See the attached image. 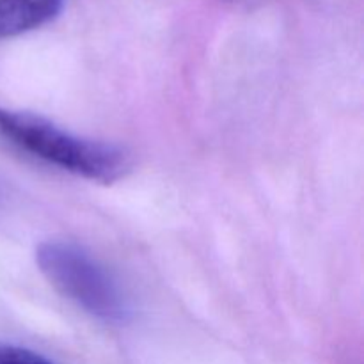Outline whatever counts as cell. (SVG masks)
Masks as SVG:
<instances>
[{
    "label": "cell",
    "instance_id": "277c9868",
    "mask_svg": "<svg viewBox=\"0 0 364 364\" xmlns=\"http://www.w3.org/2000/svg\"><path fill=\"white\" fill-rule=\"evenodd\" d=\"M0 364H52L34 350L11 343H0Z\"/></svg>",
    "mask_w": 364,
    "mask_h": 364
},
{
    "label": "cell",
    "instance_id": "7a4b0ae2",
    "mask_svg": "<svg viewBox=\"0 0 364 364\" xmlns=\"http://www.w3.org/2000/svg\"><path fill=\"white\" fill-rule=\"evenodd\" d=\"M36 265L60 295L89 315L114 323L130 316V302L112 274L77 244L41 242L36 247Z\"/></svg>",
    "mask_w": 364,
    "mask_h": 364
},
{
    "label": "cell",
    "instance_id": "6da1fadb",
    "mask_svg": "<svg viewBox=\"0 0 364 364\" xmlns=\"http://www.w3.org/2000/svg\"><path fill=\"white\" fill-rule=\"evenodd\" d=\"M0 135L21 151L85 180L109 185L132 169L130 155L119 146L78 137L23 110L0 109Z\"/></svg>",
    "mask_w": 364,
    "mask_h": 364
},
{
    "label": "cell",
    "instance_id": "3957f363",
    "mask_svg": "<svg viewBox=\"0 0 364 364\" xmlns=\"http://www.w3.org/2000/svg\"><path fill=\"white\" fill-rule=\"evenodd\" d=\"M64 0H0V39L34 31L59 16Z\"/></svg>",
    "mask_w": 364,
    "mask_h": 364
}]
</instances>
